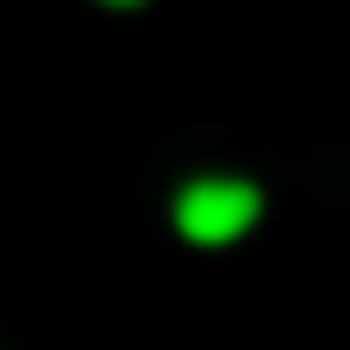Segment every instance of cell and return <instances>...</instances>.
Listing matches in <instances>:
<instances>
[{
    "label": "cell",
    "mask_w": 350,
    "mask_h": 350,
    "mask_svg": "<svg viewBox=\"0 0 350 350\" xmlns=\"http://www.w3.org/2000/svg\"><path fill=\"white\" fill-rule=\"evenodd\" d=\"M104 7H143V0H104Z\"/></svg>",
    "instance_id": "2"
},
{
    "label": "cell",
    "mask_w": 350,
    "mask_h": 350,
    "mask_svg": "<svg viewBox=\"0 0 350 350\" xmlns=\"http://www.w3.org/2000/svg\"><path fill=\"white\" fill-rule=\"evenodd\" d=\"M266 195L247 175H195L175 195V234L195 240V247H234L240 234H253Z\"/></svg>",
    "instance_id": "1"
}]
</instances>
